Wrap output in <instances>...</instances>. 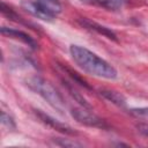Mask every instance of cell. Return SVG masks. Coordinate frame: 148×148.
Returning <instances> with one entry per match:
<instances>
[{
	"label": "cell",
	"instance_id": "cell-1",
	"mask_svg": "<svg viewBox=\"0 0 148 148\" xmlns=\"http://www.w3.org/2000/svg\"><path fill=\"white\" fill-rule=\"evenodd\" d=\"M69 52L74 62L88 74L106 80H114L117 77L116 68L90 50L73 44L69 46Z\"/></svg>",
	"mask_w": 148,
	"mask_h": 148
},
{
	"label": "cell",
	"instance_id": "cell-17",
	"mask_svg": "<svg viewBox=\"0 0 148 148\" xmlns=\"http://www.w3.org/2000/svg\"><path fill=\"white\" fill-rule=\"evenodd\" d=\"M135 127H136V131H138L140 134H142V135H145V136H148V124H146V123H140V124H138Z\"/></svg>",
	"mask_w": 148,
	"mask_h": 148
},
{
	"label": "cell",
	"instance_id": "cell-16",
	"mask_svg": "<svg viewBox=\"0 0 148 148\" xmlns=\"http://www.w3.org/2000/svg\"><path fill=\"white\" fill-rule=\"evenodd\" d=\"M130 112L134 116H138V117H145V118H148V106L147 108H139V109H132L130 110Z\"/></svg>",
	"mask_w": 148,
	"mask_h": 148
},
{
	"label": "cell",
	"instance_id": "cell-5",
	"mask_svg": "<svg viewBox=\"0 0 148 148\" xmlns=\"http://www.w3.org/2000/svg\"><path fill=\"white\" fill-rule=\"evenodd\" d=\"M22 7L25 12L30 13L32 16L37 17V18H40L43 21H47V22H51L54 17V15L52 13H50L46 8H44L40 3H38L37 1H22Z\"/></svg>",
	"mask_w": 148,
	"mask_h": 148
},
{
	"label": "cell",
	"instance_id": "cell-9",
	"mask_svg": "<svg viewBox=\"0 0 148 148\" xmlns=\"http://www.w3.org/2000/svg\"><path fill=\"white\" fill-rule=\"evenodd\" d=\"M62 84H64V87L67 89L68 94L71 95V97H72L75 102H77L81 106H83V108H86V109H90V110H91V105L89 104V102H88V101L82 96V94H81V92H79V91L75 89V87H74L72 83H69V82H67V81L62 80Z\"/></svg>",
	"mask_w": 148,
	"mask_h": 148
},
{
	"label": "cell",
	"instance_id": "cell-8",
	"mask_svg": "<svg viewBox=\"0 0 148 148\" xmlns=\"http://www.w3.org/2000/svg\"><path fill=\"white\" fill-rule=\"evenodd\" d=\"M99 94L102 97H104L105 99H108L109 102H111L112 104H114L117 106L124 108L126 105V98L118 91L110 90V89H101Z\"/></svg>",
	"mask_w": 148,
	"mask_h": 148
},
{
	"label": "cell",
	"instance_id": "cell-10",
	"mask_svg": "<svg viewBox=\"0 0 148 148\" xmlns=\"http://www.w3.org/2000/svg\"><path fill=\"white\" fill-rule=\"evenodd\" d=\"M60 67H61V69H62V71H64V72H65V73H66V74H67V75L75 82V83H79L81 87H83V88H86V89H88V90H91V87H90V86H89V84H88V83H87V82H86V81H84V80H83L76 72H74V71L71 69L69 67H67V66H65V65H61V64H60Z\"/></svg>",
	"mask_w": 148,
	"mask_h": 148
},
{
	"label": "cell",
	"instance_id": "cell-11",
	"mask_svg": "<svg viewBox=\"0 0 148 148\" xmlns=\"http://www.w3.org/2000/svg\"><path fill=\"white\" fill-rule=\"evenodd\" d=\"M38 3H40L44 8H46L50 13H52L54 16L61 12V5L59 0H36Z\"/></svg>",
	"mask_w": 148,
	"mask_h": 148
},
{
	"label": "cell",
	"instance_id": "cell-6",
	"mask_svg": "<svg viewBox=\"0 0 148 148\" xmlns=\"http://www.w3.org/2000/svg\"><path fill=\"white\" fill-rule=\"evenodd\" d=\"M77 22H79L83 28H86V29H88V30L95 31V32H97L98 35H102V36H104V37H106V38H109V39L114 40V42L118 40V39H117V35H116L112 30H110L109 28H106V27H104V25H102V24H99V23H97V22H95V21H91V20H89V18H87V17H81V18L77 20Z\"/></svg>",
	"mask_w": 148,
	"mask_h": 148
},
{
	"label": "cell",
	"instance_id": "cell-12",
	"mask_svg": "<svg viewBox=\"0 0 148 148\" xmlns=\"http://www.w3.org/2000/svg\"><path fill=\"white\" fill-rule=\"evenodd\" d=\"M52 142L56 145V146H59V147H82L83 145L75 141V140H72V139H65V138H53L52 139Z\"/></svg>",
	"mask_w": 148,
	"mask_h": 148
},
{
	"label": "cell",
	"instance_id": "cell-15",
	"mask_svg": "<svg viewBox=\"0 0 148 148\" xmlns=\"http://www.w3.org/2000/svg\"><path fill=\"white\" fill-rule=\"evenodd\" d=\"M1 124H2V126H5L6 128H8L10 131L16 128V124H15L14 119L5 111H1Z\"/></svg>",
	"mask_w": 148,
	"mask_h": 148
},
{
	"label": "cell",
	"instance_id": "cell-3",
	"mask_svg": "<svg viewBox=\"0 0 148 148\" xmlns=\"http://www.w3.org/2000/svg\"><path fill=\"white\" fill-rule=\"evenodd\" d=\"M71 116L79 123L88 127H97V128H108V124L91 112L90 109L81 108H73L71 109Z\"/></svg>",
	"mask_w": 148,
	"mask_h": 148
},
{
	"label": "cell",
	"instance_id": "cell-13",
	"mask_svg": "<svg viewBox=\"0 0 148 148\" xmlns=\"http://www.w3.org/2000/svg\"><path fill=\"white\" fill-rule=\"evenodd\" d=\"M1 13H2L5 16H7L9 20H12V21H15V22H23L22 17L18 16V15H17L9 6H7L5 2H1Z\"/></svg>",
	"mask_w": 148,
	"mask_h": 148
},
{
	"label": "cell",
	"instance_id": "cell-4",
	"mask_svg": "<svg viewBox=\"0 0 148 148\" xmlns=\"http://www.w3.org/2000/svg\"><path fill=\"white\" fill-rule=\"evenodd\" d=\"M34 111H35V114L38 117V119H39L43 124H45V125H47L49 127L56 130L57 132H59V133H61V134H65V135H76V132H75L71 126H68L67 124L61 123V121L54 119L53 117H51V116L44 113V112L40 111V110L35 109Z\"/></svg>",
	"mask_w": 148,
	"mask_h": 148
},
{
	"label": "cell",
	"instance_id": "cell-7",
	"mask_svg": "<svg viewBox=\"0 0 148 148\" xmlns=\"http://www.w3.org/2000/svg\"><path fill=\"white\" fill-rule=\"evenodd\" d=\"M0 31H1L2 35L7 36V37L15 38V39H18V40L23 42L24 44H27L28 46H30L32 50H36V49L38 47L36 40H35L31 36H29L28 34H25V32H23V31H21V30H16V29H12V28H7V27H2V28L0 29Z\"/></svg>",
	"mask_w": 148,
	"mask_h": 148
},
{
	"label": "cell",
	"instance_id": "cell-2",
	"mask_svg": "<svg viewBox=\"0 0 148 148\" xmlns=\"http://www.w3.org/2000/svg\"><path fill=\"white\" fill-rule=\"evenodd\" d=\"M25 86L42 96L54 110H57L60 113H64L65 110V102L60 92L45 79L38 76V75H31L25 79Z\"/></svg>",
	"mask_w": 148,
	"mask_h": 148
},
{
	"label": "cell",
	"instance_id": "cell-14",
	"mask_svg": "<svg viewBox=\"0 0 148 148\" xmlns=\"http://www.w3.org/2000/svg\"><path fill=\"white\" fill-rule=\"evenodd\" d=\"M95 1L98 2L101 6H103L104 8H108L111 10H116L120 8L121 5L124 3V0H95Z\"/></svg>",
	"mask_w": 148,
	"mask_h": 148
}]
</instances>
